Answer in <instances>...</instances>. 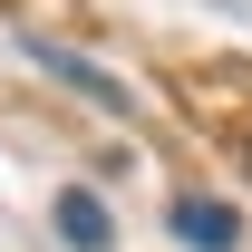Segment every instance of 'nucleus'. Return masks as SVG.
<instances>
[{
  "mask_svg": "<svg viewBox=\"0 0 252 252\" xmlns=\"http://www.w3.org/2000/svg\"><path fill=\"white\" fill-rule=\"evenodd\" d=\"M59 233L78 252H107V233H117V223H107V204H97V194H59Z\"/></svg>",
  "mask_w": 252,
  "mask_h": 252,
  "instance_id": "3",
  "label": "nucleus"
},
{
  "mask_svg": "<svg viewBox=\"0 0 252 252\" xmlns=\"http://www.w3.org/2000/svg\"><path fill=\"white\" fill-rule=\"evenodd\" d=\"M175 243H194V252H233L243 243V214H233V204H204V194H175Z\"/></svg>",
  "mask_w": 252,
  "mask_h": 252,
  "instance_id": "1",
  "label": "nucleus"
},
{
  "mask_svg": "<svg viewBox=\"0 0 252 252\" xmlns=\"http://www.w3.org/2000/svg\"><path fill=\"white\" fill-rule=\"evenodd\" d=\"M30 49H39V68H59L68 88H88V97H97V107H126V88H117V78H107V68H88V59H68L59 39H30Z\"/></svg>",
  "mask_w": 252,
  "mask_h": 252,
  "instance_id": "2",
  "label": "nucleus"
}]
</instances>
